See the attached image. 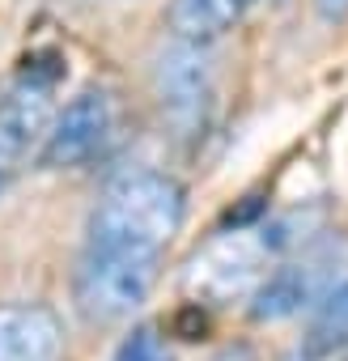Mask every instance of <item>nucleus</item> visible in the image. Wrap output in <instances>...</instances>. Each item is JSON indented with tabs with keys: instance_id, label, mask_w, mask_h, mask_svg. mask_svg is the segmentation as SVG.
Masks as SVG:
<instances>
[{
	"instance_id": "f257e3e1",
	"label": "nucleus",
	"mask_w": 348,
	"mask_h": 361,
	"mask_svg": "<svg viewBox=\"0 0 348 361\" xmlns=\"http://www.w3.org/2000/svg\"><path fill=\"white\" fill-rule=\"evenodd\" d=\"M183 188L161 170H136L106 188L89 217V247L161 251L183 226Z\"/></svg>"
},
{
	"instance_id": "f03ea898",
	"label": "nucleus",
	"mask_w": 348,
	"mask_h": 361,
	"mask_svg": "<svg viewBox=\"0 0 348 361\" xmlns=\"http://www.w3.org/2000/svg\"><path fill=\"white\" fill-rule=\"evenodd\" d=\"M161 251L140 247H89L77 268V302L89 319H123L153 293Z\"/></svg>"
},
{
	"instance_id": "7ed1b4c3",
	"label": "nucleus",
	"mask_w": 348,
	"mask_h": 361,
	"mask_svg": "<svg viewBox=\"0 0 348 361\" xmlns=\"http://www.w3.org/2000/svg\"><path fill=\"white\" fill-rule=\"evenodd\" d=\"M51 81L56 77L26 73L22 85H13L5 98H0V196L13 188V178L26 170L35 149L47 140V128H51Z\"/></svg>"
},
{
	"instance_id": "20e7f679",
	"label": "nucleus",
	"mask_w": 348,
	"mask_h": 361,
	"mask_svg": "<svg viewBox=\"0 0 348 361\" xmlns=\"http://www.w3.org/2000/svg\"><path fill=\"white\" fill-rule=\"evenodd\" d=\"M153 81H157L161 115L179 132H196L204 123V111H209V98H213V56H209V43L174 39L161 51Z\"/></svg>"
},
{
	"instance_id": "39448f33",
	"label": "nucleus",
	"mask_w": 348,
	"mask_h": 361,
	"mask_svg": "<svg viewBox=\"0 0 348 361\" xmlns=\"http://www.w3.org/2000/svg\"><path fill=\"white\" fill-rule=\"evenodd\" d=\"M115 132V106H111V94L102 90H85L77 94L60 119L47 128V140H43V153L39 161L51 166V170H68V166H81L89 161Z\"/></svg>"
},
{
	"instance_id": "423d86ee",
	"label": "nucleus",
	"mask_w": 348,
	"mask_h": 361,
	"mask_svg": "<svg viewBox=\"0 0 348 361\" xmlns=\"http://www.w3.org/2000/svg\"><path fill=\"white\" fill-rule=\"evenodd\" d=\"M64 323L51 306H0V361H60Z\"/></svg>"
},
{
	"instance_id": "0eeeda50",
	"label": "nucleus",
	"mask_w": 348,
	"mask_h": 361,
	"mask_svg": "<svg viewBox=\"0 0 348 361\" xmlns=\"http://www.w3.org/2000/svg\"><path fill=\"white\" fill-rule=\"evenodd\" d=\"M314 293H318V268H314V264L276 268V272H268V276L259 281V289L251 293V319H259V323L289 319V314H297Z\"/></svg>"
},
{
	"instance_id": "6e6552de",
	"label": "nucleus",
	"mask_w": 348,
	"mask_h": 361,
	"mask_svg": "<svg viewBox=\"0 0 348 361\" xmlns=\"http://www.w3.org/2000/svg\"><path fill=\"white\" fill-rule=\"evenodd\" d=\"M259 0H174L170 5V30L183 43H213L225 30H234Z\"/></svg>"
},
{
	"instance_id": "1a4fd4ad",
	"label": "nucleus",
	"mask_w": 348,
	"mask_h": 361,
	"mask_svg": "<svg viewBox=\"0 0 348 361\" xmlns=\"http://www.w3.org/2000/svg\"><path fill=\"white\" fill-rule=\"evenodd\" d=\"M340 348H348V276L318 298L314 319H310V327L302 336V357L306 361L335 357Z\"/></svg>"
},
{
	"instance_id": "9d476101",
	"label": "nucleus",
	"mask_w": 348,
	"mask_h": 361,
	"mask_svg": "<svg viewBox=\"0 0 348 361\" xmlns=\"http://www.w3.org/2000/svg\"><path fill=\"white\" fill-rule=\"evenodd\" d=\"M115 361H174V357L166 353V340H161L153 327H136V331L119 344Z\"/></svg>"
},
{
	"instance_id": "9b49d317",
	"label": "nucleus",
	"mask_w": 348,
	"mask_h": 361,
	"mask_svg": "<svg viewBox=\"0 0 348 361\" xmlns=\"http://www.w3.org/2000/svg\"><path fill=\"white\" fill-rule=\"evenodd\" d=\"M314 9L323 22H344L348 18V0H314Z\"/></svg>"
},
{
	"instance_id": "f8f14e48",
	"label": "nucleus",
	"mask_w": 348,
	"mask_h": 361,
	"mask_svg": "<svg viewBox=\"0 0 348 361\" xmlns=\"http://www.w3.org/2000/svg\"><path fill=\"white\" fill-rule=\"evenodd\" d=\"M213 361H259V357H255V353H251L247 344H230V348H221V353H217Z\"/></svg>"
}]
</instances>
